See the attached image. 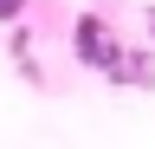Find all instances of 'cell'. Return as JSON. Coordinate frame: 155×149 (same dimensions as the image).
<instances>
[{
    "instance_id": "cell-1",
    "label": "cell",
    "mask_w": 155,
    "mask_h": 149,
    "mask_svg": "<svg viewBox=\"0 0 155 149\" xmlns=\"http://www.w3.org/2000/svg\"><path fill=\"white\" fill-rule=\"evenodd\" d=\"M71 52H78V65L104 71V78H110V65L123 59V46H116V32L104 26V13H78V26H71Z\"/></svg>"
},
{
    "instance_id": "cell-2",
    "label": "cell",
    "mask_w": 155,
    "mask_h": 149,
    "mask_svg": "<svg viewBox=\"0 0 155 149\" xmlns=\"http://www.w3.org/2000/svg\"><path fill=\"white\" fill-rule=\"evenodd\" d=\"M26 7H32V0H0V26H19V20H26Z\"/></svg>"
}]
</instances>
